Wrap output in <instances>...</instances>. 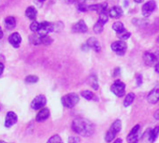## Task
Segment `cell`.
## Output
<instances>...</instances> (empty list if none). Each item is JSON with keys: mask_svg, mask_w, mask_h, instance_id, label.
Instances as JSON below:
<instances>
[{"mask_svg": "<svg viewBox=\"0 0 159 143\" xmlns=\"http://www.w3.org/2000/svg\"><path fill=\"white\" fill-rule=\"evenodd\" d=\"M147 101L150 104H156L159 101V89L154 88L152 89L147 96Z\"/></svg>", "mask_w": 159, "mask_h": 143, "instance_id": "obj_14", "label": "cell"}, {"mask_svg": "<svg viewBox=\"0 0 159 143\" xmlns=\"http://www.w3.org/2000/svg\"><path fill=\"white\" fill-rule=\"evenodd\" d=\"M0 143H7V142H5L4 140H0Z\"/></svg>", "mask_w": 159, "mask_h": 143, "instance_id": "obj_46", "label": "cell"}, {"mask_svg": "<svg viewBox=\"0 0 159 143\" xmlns=\"http://www.w3.org/2000/svg\"><path fill=\"white\" fill-rule=\"evenodd\" d=\"M62 24H63V23H60V22L54 24V31L59 32V31L63 28V26H64V25H61V26H60V25H62Z\"/></svg>", "mask_w": 159, "mask_h": 143, "instance_id": "obj_35", "label": "cell"}, {"mask_svg": "<svg viewBox=\"0 0 159 143\" xmlns=\"http://www.w3.org/2000/svg\"><path fill=\"white\" fill-rule=\"evenodd\" d=\"M156 9V3L154 0H150V1L146 2L141 9V12L142 15L145 18H148L149 16H151L152 14V12L154 11V10Z\"/></svg>", "mask_w": 159, "mask_h": 143, "instance_id": "obj_9", "label": "cell"}, {"mask_svg": "<svg viewBox=\"0 0 159 143\" xmlns=\"http://www.w3.org/2000/svg\"><path fill=\"white\" fill-rule=\"evenodd\" d=\"M139 137H140V125L137 124L131 129L130 133L126 137V140L128 143H137Z\"/></svg>", "mask_w": 159, "mask_h": 143, "instance_id": "obj_7", "label": "cell"}, {"mask_svg": "<svg viewBox=\"0 0 159 143\" xmlns=\"http://www.w3.org/2000/svg\"><path fill=\"white\" fill-rule=\"evenodd\" d=\"M123 14H124L123 10H122L120 7H117V6H115V7L111 8V9L110 10V11H109V15H110V17L114 18V19L121 18V17L123 16Z\"/></svg>", "mask_w": 159, "mask_h": 143, "instance_id": "obj_18", "label": "cell"}, {"mask_svg": "<svg viewBox=\"0 0 159 143\" xmlns=\"http://www.w3.org/2000/svg\"><path fill=\"white\" fill-rule=\"evenodd\" d=\"M4 25L6 29L8 30H12L16 27V19L13 16H8L4 20Z\"/></svg>", "mask_w": 159, "mask_h": 143, "instance_id": "obj_19", "label": "cell"}, {"mask_svg": "<svg viewBox=\"0 0 159 143\" xmlns=\"http://www.w3.org/2000/svg\"><path fill=\"white\" fill-rule=\"evenodd\" d=\"M86 45H87L88 48L93 49V50H94L95 51H97V52H99V51H101L100 42H99L97 38H90L87 40Z\"/></svg>", "mask_w": 159, "mask_h": 143, "instance_id": "obj_16", "label": "cell"}, {"mask_svg": "<svg viewBox=\"0 0 159 143\" xmlns=\"http://www.w3.org/2000/svg\"><path fill=\"white\" fill-rule=\"evenodd\" d=\"M143 61H144V64L148 66L154 65L156 63L155 54L151 51H145L143 53Z\"/></svg>", "mask_w": 159, "mask_h": 143, "instance_id": "obj_15", "label": "cell"}, {"mask_svg": "<svg viewBox=\"0 0 159 143\" xmlns=\"http://www.w3.org/2000/svg\"><path fill=\"white\" fill-rule=\"evenodd\" d=\"M111 50L117 54V55H120V56H123L125 55V53L126 52V50H127V45L126 43L125 42V40H117V41H114L112 44H111Z\"/></svg>", "mask_w": 159, "mask_h": 143, "instance_id": "obj_6", "label": "cell"}, {"mask_svg": "<svg viewBox=\"0 0 159 143\" xmlns=\"http://www.w3.org/2000/svg\"><path fill=\"white\" fill-rule=\"evenodd\" d=\"M154 70H155V72L159 74V63H156L155 64V66H154Z\"/></svg>", "mask_w": 159, "mask_h": 143, "instance_id": "obj_40", "label": "cell"}, {"mask_svg": "<svg viewBox=\"0 0 159 143\" xmlns=\"http://www.w3.org/2000/svg\"><path fill=\"white\" fill-rule=\"evenodd\" d=\"M9 42L11 43V45L12 47H14L15 49L19 48L22 42V37L19 33H12L10 35L9 37Z\"/></svg>", "mask_w": 159, "mask_h": 143, "instance_id": "obj_13", "label": "cell"}, {"mask_svg": "<svg viewBox=\"0 0 159 143\" xmlns=\"http://www.w3.org/2000/svg\"><path fill=\"white\" fill-rule=\"evenodd\" d=\"M39 2H44V1H46V0H38Z\"/></svg>", "mask_w": 159, "mask_h": 143, "instance_id": "obj_45", "label": "cell"}, {"mask_svg": "<svg viewBox=\"0 0 159 143\" xmlns=\"http://www.w3.org/2000/svg\"><path fill=\"white\" fill-rule=\"evenodd\" d=\"M112 29L117 33V35L125 31V25H124V24L122 22H115L112 25Z\"/></svg>", "mask_w": 159, "mask_h": 143, "instance_id": "obj_24", "label": "cell"}, {"mask_svg": "<svg viewBox=\"0 0 159 143\" xmlns=\"http://www.w3.org/2000/svg\"><path fill=\"white\" fill-rule=\"evenodd\" d=\"M37 15H38V11H37L36 8H34V7H28L25 10V16L28 19L35 21L36 18H37Z\"/></svg>", "mask_w": 159, "mask_h": 143, "instance_id": "obj_21", "label": "cell"}, {"mask_svg": "<svg viewBox=\"0 0 159 143\" xmlns=\"http://www.w3.org/2000/svg\"><path fill=\"white\" fill-rule=\"evenodd\" d=\"M111 91L118 97H122L125 94V84L121 81H115L111 86Z\"/></svg>", "mask_w": 159, "mask_h": 143, "instance_id": "obj_5", "label": "cell"}, {"mask_svg": "<svg viewBox=\"0 0 159 143\" xmlns=\"http://www.w3.org/2000/svg\"><path fill=\"white\" fill-rule=\"evenodd\" d=\"M71 30L74 33H86L88 31V27L84 20H80L72 25Z\"/></svg>", "mask_w": 159, "mask_h": 143, "instance_id": "obj_11", "label": "cell"}, {"mask_svg": "<svg viewBox=\"0 0 159 143\" xmlns=\"http://www.w3.org/2000/svg\"><path fill=\"white\" fill-rule=\"evenodd\" d=\"M4 68H5V65H4V64L0 62V76L2 75L3 71H4Z\"/></svg>", "mask_w": 159, "mask_h": 143, "instance_id": "obj_37", "label": "cell"}, {"mask_svg": "<svg viewBox=\"0 0 159 143\" xmlns=\"http://www.w3.org/2000/svg\"><path fill=\"white\" fill-rule=\"evenodd\" d=\"M117 36H118V38H119L121 40H126V39H128V38L131 37V33L125 30V32H123V33H121V34H118Z\"/></svg>", "mask_w": 159, "mask_h": 143, "instance_id": "obj_31", "label": "cell"}, {"mask_svg": "<svg viewBox=\"0 0 159 143\" xmlns=\"http://www.w3.org/2000/svg\"><path fill=\"white\" fill-rule=\"evenodd\" d=\"M71 128L74 133L85 137L92 136L95 132V124L91 121L84 118L74 119L71 124Z\"/></svg>", "mask_w": 159, "mask_h": 143, "instance_id": "obj_1", "label": "cell"}, {"mask_svg": "<svg viewBox=\"0 0 159 143\" xmlns=\"http://www.w3.org/2000/svg\"><path fill=\"white\" fill-rule=\"evenodd\" d=\"M39 25L40 23H38L37 21H33V23L30 25V30L34 33H38L39 32Z\"/></svg>", "mask_w": 159, "mask_h": 143, "instance_id": "obj_32", "label": "cell"}, {"mask_svg": "<svg viewBox=\"0 0 159 143\" xmlns=\"http://www.w3.org/2000/svg\"><path fill=\"white\" fill-rule=\"evenodd\" d=\"M75 1H76V0H66V3H69V4L75 2Z\"/></svg>", "mask_w": 159, "mask_h": 143, "instance_id": "obj_43", "label": "cell"}, {"mask_svg": "<svg viewBox=\"0 0 159 143\" xmlns=\"http://www.w3.org/2000/svg\"><path fill=\"white\" fill-rule=\"evenodd\" d=\"M153 117H154L156 120H159V109H157V110L154 112V114H153Z\"/></svg>", "mask_w": 159, "mask_h": 143, "instance_id": "obj_39", "label": "cell"}, {"mask_svg": "<svg viewBox=\"0 0 159 143\" xmlns=\"http://www.w3.org/2000/svg\"><path fill=\"white\" fill-rule=\"evenodd\" d=\"M53 31H54V24H52L50 22H42L39 25V29L38 34L40 36H46Z\"/></svg>", "mask_w": 159, "mask_h": 143, "instance_id": "obj_10", "label": "cell"}, {"mask_svg": "<svg viewBox=\"0 0 159 143\" xmlns=\"http://www.w3.org/2000/svg\"><path fill=\"white\" fill-rule=\"evenodd\" d=\"M47 143H63V140L59 135H53L48 139Z\"/></svg>", "mask_w": 159, "mask_h": 143, "instance_id": "obj_28", "label": "cell"}, {"mask_svg": "<svg viewBox=\"0 0 159 143\" xmlns=\"http://www.w3.org/2000/svg\"><path fill=\"white\" fill-rule=\"evenodd\" d=\"M104 23H102L101 21H98L97 23H96V25H94V32L96 33V34H101L102 33V31H103V28H104Z\"/></svg>", "mask_w": 159, "mask_h": 143, "instance_id": "obj_27", "label": "cell"}, {"mask_svg": "<svg viewBox=\"0 0 159 143\" xmlns=\"http://www.w3.org/2000/svg\"><path fill=\"white\" fill-rule=\"evenodd\" d=\"M80 141H81L80 137L72 136H69V137H68V141H67V142H68V143H80Z\"/></svg>", "mask_w": 159, "mask_h": 143, "instance_id": "obj_33", "label": "cell"}, {"mask_svg": "<svg viewBox=\"0 0 159 143\" xmlns=\"http://www.w3.org/2000/svg\"><path fill=\"white\" fill-rule=\"evenodd\" d=\"M134 1L136 2V3H142L144 0H134Z\"/></svg>", "mask_w": 159, "mask_h": 143, "instance_id": "obj_44", "label": "cell"}, {"mask_svg": "<svg viewBox=\"0 0 159 143\" xmlns=\"http://www.w3.org/2000/svg\"><path fill=\"white\" fill-rule=\"evenodd\" d=\"M107 8H108V4H107V3L96 4V5L88 6V11H97V12H98V13H101L102 11H107Z\"/></svg>", "mask_w": 159, "mask_h": 143, "instance_id": "obj_20", "label": "cell"}, {"mask_svg": "<svg viewBox=\"0 0 159 143\" xmlns=\"http://www.w3.org/2000/svg\"><path fill=\"white\" fill-rule=\"evenodd\" d=\"M88 84L94 89V90H98L99 84H98V80L96 75H92L88 79Z\"/></svg>", "mask_w": 159, "mask_h": 143, "instance_id": "obj_23", "label": "cell"}, {"mask_svg": "<svg viewBox=\"0 0 159 143\" xmlns=\"http://www.w3.org/2000/svg\"><path fill=\"white\" fill-rule=\"evenodd\" d=\"M159 135V126H155L152 129H148L142 136V140L145 143H153Z\"/></svg>", "mask_w": 159, "mask_h": 143, "instance_id": "obj_4", "label": "cell"}, {"mask_svg": "<svg viewBox=\"0 0 159 143\" xmlns=\"http://www.w3.org/2000/svg\"><path fill=\"white\" fill-rule=\"evenodd\" d=\"M122 129V122L121 120L117 119L113 122V123L111 125L110 129L107 131L106 136H105V140L107 142H111L115 138L117 133H119Z\"/></svg>", "mask_w": 159, "mask_h": 143, "instance_id": "obj_2", "label": "cell"}, {"mask_svg": "<svg viewBox=\"0 0 159 143\" xmlns=\"http://www.w3.org/2000/svg\"><path fill=\"white\" fill-rule=\"evenodd\" d=\"M81 95L84 98H85L86 100H93V101H98V96L91 91L85 90V91H82Z\"/></svg>", "mask_w": 159, "mask_h": 143, "instance_id": "obj_22", "label": "cell"}, {"mask_svg": "<svg viewBox=\"0 0 159 143\" xmlns=\"http://www.w3.org/2000/svg\"><path fill=\"white\" fill-rule=\"evenodd\" d=\"M25 81L26 83H37L39 82V77L35 75H29L25 78Z\"/></svg>", "mask_w": 159, "mask_h": 143, "instance_id": "obj_29", "label": "cell"}, {"mask_svg": "<svg viewBox=\"0 0 159 143\" xmlns=\"http://www.w3.org/2000/svg\"><path fill=\"white\" fill-rule=\"evenodd\" d=\"M121 74V69L119 67H116L114 70H113V72H112V77H117Z\"/></svg>", "mask_w": 159, "mask_h": 143, "instance_id": "obj_36", "label": "cell"}, {"mask_svg": "<svg viewBox=\"0 0 159 143\" xmlns=\"http://www.w3.org/2000/svg\"><path fill=\"white\" fill-rule=\"evenodd\" d=\"M47 103V99L45 97V96L43 95H39L37 96L31 102V108L35 110H39L43 109V107H45Z\"/></svg>", "mask_w": 159, "mask_h": 143, "instance_id": "obj_8", "label": "cell"}, {"mask_svg": "<svg viewBox=\"0 0 159 143\" xmlns=\"http://www.w3.org/2000/svg\"><path fill=\"white\" fill-rule=\"evenodd\" d=\"M49 116H50V109H46V108L41 109H39V113L36 116V121L39 122V123L44 122L49 118Z\"/></svg>", "mask_w": 159, "mask_h": 143, "instance_id": "obj_17", "label": "cell"}, {"mask_svg": "<svg viewBox=\"0 0 159 143\" xmlns=\"http://www.w3.org/2000/svg\"><path fill=\"white\" fill-rule=\"evenodd\" d=\"M154 54H155V58H156V63H159V49L156 50Z\"/></svg>", "mask_w": 159, "mask_h": 143, "instance_id": "obj_38", "label": "cell"}, {"mask_svg": "<svg viewBox=\"0 0 159 143\" xmlns=\"http://www.w3.org/2000/svg\"><path fill=\"white\" fill-rule=\"evenodd\" d=\"M135 100V94L134 93H129L125 96V98L124 100V107L127 108L129 106H131V104L134 102Z\"/></svg>", "mask_w": 159, "mask_h": 143, "instance_id": "obj_25", "label": "cell"}, {"mask_svg": "<svg viewBox=\"0 0 159 143\" xmlns=\"http://www.w3.org/2000/svg\"><path fill=\"white\" fill-rule=\"evenodd\" d=\"M113 143H123V140L121 138H117L116 140L113 141Z\"/></svg>", "mask_w": 159, "mask_h": 143, "instance_id": "obj_41", "label": "cell"}, {"mask_svg": "<svg viewBox=\"0 0 159 143\" xmlns=\"http://www.w3.org/2000/svg\"><path fill=\"white\" fill-rule=\"evenodd\" d=\"M29 40L33 45H39L41 44V36L39 34H33L29 37Z\"/></svg>", "mask_w": 159, "mask_h": 143, "instance_id": "obj_26", "label": "cell"}, {"mask_svg": "<svg viewBox=\"0 0 159 143\" xmlns=\"http://www.w3.org/2000/svg\"><path fill=\"white\" fill-rule=\"evenodd\" d=\"M79 101H80V97L75 93H70V94L65 95L61 98V102H62L63 106L67 108V109L74 108L79 103Z\"/></svg>", "mask_w": 159, "mask_h": 143, "instance_id": "obj_3", "label": "cell"}, {"mask_svg": "<svg viewBox=\"0 0 159 143\" xmlns=\"http://www.w3.org/2000/svg\"><path fill=\"white\" fill-rule=\"evenodd\" d=\"M136 83H137V85L138 86H140L141 83H142V76L140 74H138L136 76Z\"/></svg>", "mask_w": 159, "mask_h": 143, "instance_id": "obj_34", "label": "cell"}, {"mask_svg": "<svg viewBox=\"0 0 159 143\" xmlns=\"http://www.w3.org/2000/svg\"><path fill=\"white\" fill-rule=\"evenodd\" d=\"M17 121H18V117H17L16 113L13 111H9L7 113V116L5 119V126L10 128L12 125H14L17 123Z\"/></svg>", "mask_w": 159, "mask_h": 143, "instance_id": "obj_12", "label": "cell"}, {"mask_svg": "<svg viewBox=\"0 0 159 143\" xmlns=\"http://www.w3.org/2000/svg\"><path fill=\"white\" fill-rule=\"evenodd\" d=\"M3 38V31H2V28L0 27V39Z\"/></svg>", "mask_w": 159, "mask_h": 143, "instance_id": "obj_42", "label": "cell"}, {"mask_svg": "<svg viewBox=\"0 0 159 143\" xmlns=\"http://www.w3.org/2000/svg\"><path fill=\"white\" fill-rule=\"evenodd\" d=\"M52 43V38L51 37H49V35L46 36H41V44L44 45H50Z\"/></svg>", "mask_w": 159, "mask_h": 143, "instance_id": "obj_30", "label": "cell"}]
</instances>
